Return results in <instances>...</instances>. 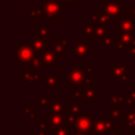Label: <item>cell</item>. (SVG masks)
I'll return each instance as SVG.
<instances>
[{
    "instance_id": "60d3db41",
    "label": "cell",
    "mask_w": 135,
    "mask_h": 135,
    "mask_svg": "<svg viewBox=\"0 0 135 135\" xmlns=\"http://www.w3.org/2000/svg\"><path fill=\"white\" fill-rule=\"evenodd\" d=\"M33 135H49L44 130H37V131H34L33 132Z\"/></svg>"
},
{
    "instance_id": "ee69618b",
    "label": "cell",
    "mask_w": 135,
    "mask_h": 135,
    "mask_svg": "<svg viewBox=\"0 0 135 135\" xmlns=\"http://www.w3.org/2000/svg\"><path fill=\"white\" fill-rule=\"evenodd\" d=\"M129 92H130V96H132L135 99V88L134 86H131L130 90H129Z\"/></svg>"
},
{
    "instance_id": "e575fe53",
    "label": "cell",
    "mask_w": 135,
    "mask_h": 135,
    "mask_svg": "<svg viewBox=\"0 0 135 135\" xmlns=\"http://www.w3.org/2000/svg\"><path fill=\"white\" fill-rule=\"evenodd\" d=\"M129 75H130V70L128 69L127 71H126V73L119 78V80L121 81V82H129L130 80H129Z\"/></svg>"
},
{
    "instance_id": "9a60e30c",
    "label": "cell",
    "mask_w": 135,
    "mask_h": 135,
    "mask_svg": "<svg viewBox=\"0 0 135 135\" xmlns=\"http://www.w3.org/2000/svg\"><path fill=\"white\" fill-rule=\"evenodd\" d=\"M39 58L42 60L43 63H53V64H55L57 62V59H59L54 50H47V49L40 53Z\"/></svg>"
},
{
    "instance_id": "4dcf8cb0",
    "label": "cell",
    "mask_w": 135,
    "mask_h": 135,
    "mask_svg": "<svg viewBox=\"0 0 135 135\" xmlns=\"http://www.w3.org/2000/svg\"><path fill=\"white\" fill-rule=\"evenodd\" d=\"M82 94H83V88H81V86H74V88H72V96L74 98L80 97V96H82Z\"/></svg>"
},
{
    "instance_id": "2e32d148",
    "label": "cell",
    "mask_w": 135,
    "mask_h": 135,
    "mask_svg": "<svg viewBox=\"0 0 135 135\" xmlns=\"http://www.w3.org/2000/svg\"><path fill=\"white\" fill-rule=\"evenodd\" d=\"M110 68H111L112 78H114V79L120 78L128 70V68L123 63H111Z\"/></svg>"
},
{
    "instance_id": "603a6c76",
    "label": "cell",
    "mask_w": 135,
    "mask_h": 135,
    "mask_svg": "<svg viewBox=\"0 0 135 135\" xmlns=\"http://www.w3.org/2000/svg\"><path fill=\"white\" fill-rule=\"evenodd\" d=\"M108 34H111V31L107 30L104 25H95L94 26V35L96 38L101 39L104 35H108Z\"/></svg>"
},
{
    "instance_id": "b9f144b4",
    "label": "cell",
    "mask_w": 135,
    "mask_h": 135,
    "mask_svg": "<svg viewBox=\"0 0 135 135\" xmlns=\"http://www.w3.org/2000/svg\"><path fill=\"white\" fill-rule=\"evenodd\" d=\"M47 124H49V122H39L38 127H39L41 130L46 131V130H47Z\"/></svg>"
},
{
    "instance_id": "5bb4252c",
    "label": "cell",
    "mask_w": 135,
    "mask_h": 135,
    "mask_svg": "<svg viewBox=\"0 0 135 135\" xmlns=\"http://www.w3.org/2000/svg\"><path fill=\"white\" fill-rule=\"evenodd\" d=\"M53 50L56 52L59 59H62L63 56L68 53V41L65 39H58L56 43L52 45Z\"/></svg>"
},
{
    "instance_id": "8992f818",
    "label": "cell",
    "mask_w": 135,
    "mask_h": 135,
    "mask_svg": "<svg viewBox=\"0 0 135 135\" xmlns=\"http://www.w3.org/2000/svg\"><path fill=\"white\" fill-rule=\"evenodd\" d=\"M101 9L109 14L113 19L117 17H123L126 14V7L121 5L119 1H107L102 5Z\"/></svg>"
},
{
    "instance_id": "4fadbf2b",
    "label": "cell",
    "mask_w": 135,
    "mask_h": 135,
    "mask_svg": "<svg viewBox=\"0 0 135 135\" xmlns=\"http://www.w3.org/2000/svg\"><path fill=\"white\" fill-rule=\"evenodd\" d=\"M19 77L24 79V81L30 83H36L40 78L43 77V73H30V68L24 69L22 73L19 74Z\"/></svg>"
},
{
    "instance_id": "bcb514c9",
    "label": "cell",
    "mask_w": 135,
    "mask_h": 135,
    "mask_svg": "<svg viewBox=\"0 0 135 135\" xmlns=\"http://www.w3.org/2000/svg\"><path fill=\"white\" fill-rule=\"evenodd\" d=\"M110 135H120V132H119V131H116V130H114V131H111Z\"/></svg>"
},
{
    "instance_id": "6da1fadb",
    "label": "cell",
    "mask_w": 135,
    "mask_h": 135,
    "mask_svg": "<svg viewBox=\"0 0 135 135\" xmlns=\"http://www.w3.org/2000/svg\"><path fill=\"white\" fill-rule=\"evenodd\" d=\"M114 130V118L111 115L103 118L92 116V128L90 131V135H105L107 132Z\"/></svg>"
},
{
    "instance_id": "5b68a950",
    "label": "cell",
    "mask_w": 135,
    "mask_h": 135,
    "mask_svg": "<svg viewBox=\"0 0 135 135\" xmlns=\"http://www.w3.org/2000/svg\"><path fill=\"white\" fill-rule=\"evenodd\" d=\"M92 128V114L90 111L80 113L77 121L73 124V130L78 133H86L90 135V131Z\"/></svg>"
},
{
    "instance_id": "d6a6232c",
    "label": "cell",
    "mask_w": 135,
    "mask_h": 135,
    "mask_svg": "<svg viewBox=\"0 0 135 135\" xmlns=\"http://www.w3.org/2000/svg\"><path fill=\"white\" fill-rule=\"evenodd\" d=\"M49 98L47 97H39L38 98V105L41 108H43V107H46V105H49Z\"/></svg>"
},
{
    "instance_id": "d4e9b609",
    "label": "cell",
    "mask_w": 135,
    "mask_h": 135,
    "mask_svg": "<svg viewBox=\"0 0 135 135\" xmlns=\"http://www.w3.org/2000/svg\"><path fill=\"white\" fill-rule=\"evenodd\" d=\"M81 30H82V34L85 36L86 40H90L92 38V36L94 35V25H92V24H82Z\"/></svg>"
},
{
    "instance_id": "cb8c5ba5",
    "label": "cell",
    "mask_w": 135,
    "mask_h": 135,
    "mask_svg": "<svg viewBox=\"0 0 135 135\" xmlns=\"http://www.w3.org/2000/svg\"><path fill=\"white\" fill-rule=\"evenodd\" d=\"M114 45L116 50H130V46L121 39L120 34L114 35Z\"/></svg>"
},
{
    "instance_id": "7bdbcfd3",
    "label": "cell",
    "mask_w": 135,
    "mask_h": 135,
    "mask_svg": "<svg viewBox=\"0 0 135 135\" xmlns=\"http://www.w3.org/2000/svg\"><path fill=\"white\" fill-rule=\"evenodd\" d=\"M69 135H89V134H86V133H78V132H76V131H69Z\"/></svg>"
},
{
    "instance_id": "8fae6325",
    "label": "cell",
    "mask_w": 135,
    "mask_h": 135,
    "mask_svg": "<svg viewBox=\"0 0 135 135\" xmlns=\"http://www.w3.org/2000/svg\"><path fill=\"white\" fill-rule=\"evenodd\" d=\"M47 117H49L47 122L52 127L53 131L56 130V129H59V128H65L68 126L66 120H65V117L62 115L61 112L50 114V115H47Z\"/></svg>"
},
{
    "instance_id": "f35d334b",
    "label": "cell",
    "mask_w": 135,
    "mask_h": 135,
    "mask_svg": "<svg viewBox=\"0 0 135 135\" xmlns=\"http://www.w3.org/2000/svg\"><path fill=\"white\" fill-rule=\"evenodd\" d=\"M124 102H126V105L131 107V105H133V103L135 102V99H134L132 96H129V97H127V99L124 100Z\"/></svg>"
},
{
    "instance_id": "681fc988",
    "label": "cell",
    "mask_w": 135,
    "mask_h": 135,
    "mask_svg": "<svg viewBox=\"0 0 135 135\" xmlns=\"http://www.w3.org/2000/svg\"><path fill=\"white\" fill-rule=\"evenodd\" d=\"M43 1H47V0H43Z\"/></svg>"
},
{
    "instance_id": "3957f363",
    "label": "cell",
    "mask_w": 135,
    "mask_h": 135,
    "mask_svg": "<svg viewBox=\"0 0 135 135\" xmlns=\"http://www.w3.org/2000/svg\"><path fill=\"white\" fill-rule=\"evenodd\" d=\"M14 49H15L14 51L15 63H21V62L28 63L32 59L37 58L39 54L31 44H26V45L15 44Z\"/></svg>"
},
{
    "instance_id": "d590c367",
    "label": "cell",
    "mask_w": 135,
    "mask_h": 135,
    "mask_svg": "<svg viewBox=\"0 0 135 135\" xmlns=\"http://www.w3.org/2000/svg\"><path fill=\"white\" fill-rule=\"evenodd\" d=\"M85 71H86V73H89V74H95V73H96V69L93 68L91 63H86V65H85Z\"/></svg>"
},
{
    "instance_id": "ab89813d",
    "label": "cell",
    "mask_w": 135,
    "mask_h": 135,
    "mask_svg": "<svg viewBox=\"0 0 135 135\" xmlns=\"http://www.w3.org/2000/svg\"><path fill=\"white\" fill-rule=\"evenodd\" d=\"M75 1H77V0H62V4L64 6H72Z\"/></svg>"
},
{
    "instance_id": "e0dca14e",
    "label": "cell",
    "mask_w": 135,
    "mask_h": 135,
    "mask_svg": "<svg viewBox=\"0 0 135 135\" xmlns=\"http://www.w3.org/2000/svg\"><path fill=\"white\" fill-rule=\"evenodd\" d=\"M43 14V6L30 5L28 6V19L30 20H38Z\"/></svg>"
},
{
    "instance_id": "83f0119b",
    "label": "cell",
    "mask_w": 135,
    "mask_h": 135,
    "mask_svg": "<svg viewBox=\"0 0 135 135\" xmlns=\"http://www.w3.org/2000/svg\"><path fill=\"white\" fill-rule=\"evenodd\" d=\"M101 41H102V44L105 47H110V46H112L114 44V35H112V34L104 35L101 38Z\"/></svg>"
},
{
    "instance_id": "74e56055",
    "label": "cell",
    "mask_w": 135,
    "mask_h": 135,
    "mask_svg": "<svg viewBox=\"0 0 135 135\" xmlns=\"http://www.w3.org/2000/svg\"><path fill=\"white\" fill-rule=\"evenodd\" d=\"M129 15H130V18H131L133 21H135V6L131 5V6L129 7Z\"/></svg>"
},
{
    "instance_id": "52a82bcc",
    "label": "cell",
    "mask_w": 135,
    "mask_h": 135,
    "mask_svg": "<svg viewBox=\"0 0 135 135\" xmlns=\"http://www.w3.org/2000/svg\"><path fill=\"white\" fill-rule=\"evenodd\" d=\"M115 28L119 32V34L124 33H133L135 31V23L134 21L129 17H117L115 18Z\"/></svg>"
},
{
    "instance_id": "f546056e",
    "label": "cell",
    "mask_w": 135,
    "mask_h": 135,
    "mask_svg": "<svg viewBox=\"0 0 135 135\" xmlns=\"http://www.w3.org/2000/svg\"><path fill=\"white\" fill-rule=\"evenodd\" d=\"M80 115V114H79ZM79 115H77V114H66V116H65V120H66V123L68 124H71V126H73L76 121H77V119H78V116Z\"/></svg>"
},
{
    "instance_id": "7c38bea8",
    "label": "cell",
    "mask_w": 135,
    "mask_h": 135,
    "mask_svg": "<svg viewBox=\"0 0 135 135\" xmlns=\"http://www.w3.org/2000/svg\"><path fill=\"white\" fill-rule=\"evenodd\" d=\"M28 44H31L38 53H41L46 50V47L49 45V40H47V38L42 37L40 34H36L33 36V38H31L28 40Z\"/></svg>"
},
{
    "instance_id": "ba28073f",
    "label": "cell",
    "mask_w": 135,
    "mask_h": 135,
    "mask_svg": "<svg viewBox=\"0 0 135 135\" xmlns=\"http://www.w3.org/2000/svg\"><path fill=\"white\" fill-rule=\"evenodd\" d=\"M91 16H92V20H91V24L92 25H110L112 22V17L107 14L105 12L101 11H92L91 12Z\"/></svg>"
},
{
    "instance_id": "44dd1931",
    "label": "cell",
    "mask_w": 135,
    "mask_h": 135,
    "mask_svg": "<svg viewBox=\"0 0 135 135\" xmlns=\"http://www.w3.org/2000/svg\"><path fill=\"white\" fill-rule=\"evenodd\" d=\"M82 96L88 99L89 101L95 102L96 101V89L92 88V86H88V88H83V94Z\"/></svg>"
},
{
    "instance_id": "d6986e66",
    "label": "cell",
    "mask_w": 135,
    "mask_h": 135,
    "mask_svg": "<svg viewBox=\"0 0 135 135\" xmlns=\"http://www.w3.org/2000/svg\"><path fill=\"white\" fill-rule=\"evenodd\" d=\"M124 93L123 92H118V93H113L110 96V104L113 107H117L124 100Z\"/></svg>"
},
{
    "instance_id": "1f68e13d",
    "label": "cell",
    "mask_w": 135,
    "mask_h": 135,
    "mask_svg": "<svg viewBox=\"0 0 135 135\" xmlns=\"http://www.w3.org/2000/svg\"><path fill=\"white\" fill-rule=\"evenodd\" d=\"M38 34H40L44 38H47L49 37V27L47 26H39L38 27Z\"/></svg>"
},
{
    "instance_id": "7402d4cb",
    "label": "cell",
    "mask_w": 135,
    "mask_h": 135,
    "mask_svg": "<svg viewBox=\"0 0 135 135\" xmlns=\"http://www.w3.org/2000/svg\"><path fill=\"white\" fill-rule=\"evenodd\" d=\"M76 102H73L70 107H69V110H68V113L69 114H77L79 115L81 113V96L80 97H77L76 98Z\"/></svg>"
},
{
    "instance_id": "7dc6e473",
    "label": "cell",
    "mask_w": 135,
    "mask_h": 135,
    "mask_svg": "<svg viewBox=\"0 0 135 135\" xmlns=\"http://www.w3.org/2000/svg\"><path fill=\"white\" fill-rule=\"evenodd\" d=\"M130 113H132L134 116H135V107H133V105H131L130 107V111H129Z\"/></svg>"
},
{
    "instance_id": "4316f807",
    "label": "cell",
    "mask_w": 135,
    "mask_h": 135,
    "mask_svg": "<svg viewBox=\"0 0 135 135\" xmlns=\"http://www.w3.org/2000/svg\"><path fill=\"white\" fill-rule=\"evenodd\" d=\"M126 114H127V113L120 111L118 108H115V107H114V108H111V109H110V115L114 118V120H119L121 117L126 116Z\"/></svg>"
},
{
    "instance_id": "ac0fdd59",
    "label": "cell",
    "mask_w": 135,
    "mask_h": 135,
    "mask_svg": "<svg viewBox=\"0 0 135 135\" xmlns=\"http://www.w3.org/2000/svg\"><path fill=\"white\" fill-rule=\"evenodd\" d=\"M57 81H58V74L57 73L50 74L44 79V82H43L42 86L44 89H53V88L57 86Z\"/></svg>"
},
{
    "instance_id": "8d00e7d4",
    "label": "cell",
    "mask_w": 135,
    "mask_h": 135,
    "mask_svg": "<svg viewBox=\"0 0 135 135\" xmlns=\"http://www.w3.org/2000/svg\"><path fill=\"white\" fill-rule=\"evenodd\" d=\"M130 58L131 59H135V40L133 41L131 47H130Z\"/></svg>"
},
{
    "instance_id": "9c48e42d",
    "label": "cell",
    "mask_w": 135,
    "mask_h": 135,
    "mask_svg": "<svg viewBox=\"0 0 135 135\" xmlns=\"http://www.w3.org/2000/svg\"><path fill=\"white\" fill-rule=\"evenodd\" d=\"M69 107L68 103L63 101L62 97H53L52 101L49 103V112L47 115L59 113V112H68Z\"/></svg>"
},
{
    "instance_id": "277c9868",
    "label": "cell",
    "mask_w": 135,
    "mask_h": 135,
    "mask_svg": "<svg viewBox=\"0 0 135 135\" xmlns=\"http://www.w3.org/2000/svg\"><path fill=\"white\" fill-rule=\"evenodd\" d=\"M43 14L42 19L43 20H57L59 16L62 14L63 11V4L62 2H59V0H47L43 1Z\"/></svg>"
},
{
    "instance_id": "f6af8a7d",
    "label": "cell",
    "mask_w": 135,
    "mask_h": 135,
    "mask_svg": "<svg viewBox=\"0 0 135 135\" xmlns=\"http://www.w3.org/2000/svg\"><path fill=\"white\" fill-rule=\"evenodd\" d=\"M53 63H43L42 64V68H44V69H52L53 68Z\"/></svg>"
},
{
    "instance_id": "484cf974",
    "label": "cell",
    "mask_w": 135,
    "mask_h": 135,
    "mask_svg": "<svg viewBox=\"0 0 135 135\" xmlns=\"http://www.w3.org/2000/svg\"><path fill=\"white\" fill-rule=\"evenodd\" d=\"M24 114L33 121H38L39 120V113L37 111H34L33 108L31 107H26L24 108Z\"/></svg>"
},
{
    "instance_id": "ffe728a7",
    "label": "cell",
    "mask_w": 135,
    "mask_h": 135,
    "mask_svg": "<svg viewBox=\"0 0 135 135\" xmlns=\"http://www.w3.org/2000/svg\"><path fill=\"white\" fill-rule=\"evenodd\" d=\"M124 120H126L124 130L126 131H135V116L129 112L128 114H126Z\"/></svg>"
},
{
    "instance_id": "f1b7e54d",
    "label": "cell",
    "mask_w": 135,
    "mask_h": 135,
    "mask_svg": "<svg viewBox=\"0 0 135 135\" xmlns=\"http://www.w3.org/2000/svg\"><path fill=\"white\" fill-rule=\"evenodd\" d=\"M42 64H43V62L40 58H34L27 63L30 69H40V68H42Z\"/></svg>"
},
{
    "instance_id": "836d02e7",
    "label": "cell",
    "mask_w": 135,
    "mask_h": 135,
    "mask_svg": "<svg viewBox=\"0 0 135 135\" xmlns=\"http://www.w3.org/2000/svg\"><path fill=\"white\" fill-rule=\"evenodd\" d=\"M54 135H69V131L65 128H59L54 130Z\"/></svg>"
},
{
    "instance_id": "30bf717a",
    "label": "cell",
    "mask_w": 135,
    "mask_h": 135,
    "mask_svg": "<svg viewBox=\"0 0 135 135\" xmlns=\"http://www.w3.org/2000/svg\"><path fill=\"white\" fill-rule=\"evenodd\" d=\"M73 53L78 58H84L90 54V44L86 39H78L73 45Z\"/></svg>"
},
{
    "instance_id": "7a4b0ae2",
    "label": "cell",
    "mask_w": 135,
    "mask_h": 135,
    "mask_svg": "<svg viewBox=\"0 0 135 135\" xmlns=\"http://www.w3.org/2000/svg\"><path fill=\"white\" fill-rule=\"evenodd\" d=\"M86 71L82 68L81 63H77L76 68L70 69L66 73V86L74 88V86H84V82L86 80Z\"/></svg>"
},
{
    "instance_id": "c3c4849f",
    "label": "cell",
    "mask_w": 135,
    "mask_h": 135,
    "mask_svg": "<svg viewBox=\"0 0 135 135\" xmlns=\"http://www.w3.org/2000/svg\"><path fill=\"white\" fill-rule=\"evenodd\" d=\"M134 36H135V31H134Z\"/></svg>"
}]
</instances>
